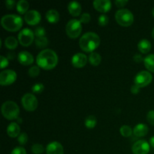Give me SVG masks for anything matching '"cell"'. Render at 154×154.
<instances>
[{
	"label": "cell",
	"mask_w": 154,
	"mask_h": 154,
	"mask_svg": "<svg viewBox=\"0 0 154 154\" xmlns=\"http://www.w3.org/2000/svg\"><path fill=\"white\" fill-rule=\"evenodd\" d=\"M82 32V24L76 19L70 20L66 26V32L71 38H77Z\"/></svg>",
	"instance_id": "obj_6"
},
{
	"label": "cell",
	"mask_w": 154,
	"mask_h": 154,
	"mask_svg": "<svg viewBox=\"0 0 154 154\" xmlns=\"http://www.w3.org/2000/svg\"><path fill=\"white\" fill-rule=\"evenodd\" d=\"M120 132L123 137H126V138H128V137H130L132 134V128L129 126H127V125H123L120 127Z\"/></svg>",
	"instance_id": "obj_28"
},
{
	"label": "cell",
	"mask_w": 154,
	"mask_h": 154,
	"mask_svg": "<svg viewBox=\"0 0 154 154\" xmlns=\"http://www.w3.org/2000/svg\"><path fill=\"white\" fill-rule=\"evenodd\" d=\"M108 21H109L108 17L105 14L100 15L99 17V20H98L99 25L101 26H106L108 23Z\"/></svg>",
	"instance_id": "obj_33"
},
{
	"label": "cell",
	"mask_w": 154,
	"mask_h": 154,
	"mask_svg": "<svg viewBox=\"0 0 154 154\" xmlns=\"http://www.w3.org/2000/svg\"><path fill=\"white\" fill-rule=\"evenodd\" d=\"M147 120L150 124L154 126V111H150L147 114Z\"/></svg>",
	"instance_id": "obj_38"
},
{
	"label": "cell",
	"mask_w": 154,
	"mask_h": 154,
	"mask_svg": "<svg viewBox=\"0 0 154 154\" xmlns=\"http://www.w3.org/2000/svg\"><path fill=\"white\" fill-rule=\"evenodd\" d=\"M100 38L96 33L89 32L81 37L79 45L81 50L85 52H93L100 45Z\"/></svg>",
	"instance_id": "obj_2"
},
{
	"label": "cell",
	"mask_w": 154,
	"mask_h": 154,
	"mask_svg": "<svg viewBox=\"0 0 154 154\" xmlns=\"http://www.w3.org/2000/svg\"><path fill=\"white\" fill-rule=\"evenodd\" d=\"M152 14H153V16L154 17V7H153V8L152 9Z\"/></svg>",
	"instance_id": "obj_45"
},
{
	"label": "cell",
	"mask_w": 154,
	"mask_h": 154,
	"mask_svg": "<svg viewBox=\"0 0 154 154\" xmlns=\"http://www.w3.org/2000/svg\"><path fill=\"white\" fill-rule=\"evenodd\" d=\"M15 4H16V2H15L14 0H7V1H5V5L8 9L13 8L14 7Z\"/></svg>",
	"instance_id": "obj_39"
},
{
	"label": "cell",
	"mask_w": 154,
	"mask_h": 154,
	"mask_svg": "<svg viewBox=\"0 0 154 154\" xmlns=\"http://www.w3.org/2000/svg\"><path fill=\"white\" fill-rule=\"evenodd\" d=\"M47 154H64L62 144L58 141H52L46 147Z\"/></svg>",
	"instance_id": "obj_16"
},
{
	"label": "cell",
	"mask_w": 154,
	"mask_h": 154,
	"mask_svg": "<svg viewBox=\"0 0 154 154\" xmlns=\"http://www.w3.org/2000/svg\"><path fill=\"white\" fill-rule=\"evenodd\" d=\"M34 34L36 38L45 37L46 31H45V29L44 28V27H37V28L35 29Z\"/></svg>",
	"instance_id": "obj_32"
},
{
	"label": "cell",
	"mask_w": 154,
	"mask_h": 154,
	"mask_svg": "<svg viewBox=\"0 0 154 154\" xmlns=\"http://www.w3.org/2000/svg\"><path fill=\"white\" fill-rule=\"evenodd\" d=\"M90 20H91V17H90V14L88 13H84L80 18V21H81V23H88Z\"/></svg>",
	"instance_id": "obj_35"
},
{
	"label": "cell",
	"mask_w": 154,
	"mask_h": 154,
	"mask_svg": "<svg viewBox=\"0 0 154 154\" xmlns=\"http://www.w3.org/2000/svg\"><path fill=\"white\" fill-rule=\"evenodd\" d=\"M60 14L55 9H51L46 13V19L51 23H57L60 20Z\"/></svg>",
	"instance_id": "obj_20"
},
{
	"label": "cell",
	"mask_w": 154,
	"mask_h": 154,
	"mask_svg": "<svg viewBox=\"0 0 154 154\" xmlns=\"http://www.w3.org/2000/svg\"><path fill=\"white\" fill-rule=\"evenodd\" d=\"M115 19L119 25L122 26H129L133 23L134 16L129 10L122 8L116 12Z\"/></svg>",
	"instance_id": "obj_5"
},
{
	"label": "cell",
	"mask_w": 154,
	"mask_h": 154,
	"mask_svg": "<svg viewBox=\"0 0 154 154\" xmlns=\"http://www.w3.org/2000/svg\"><path fill=\"white\" fill-rule=\"evenodd\" d=\"M29 7V2L26 0H20V1L18 2L17 3V11H18V13H20V14H26L28 11Z\"/></svg>",
	"instance_id": "obj_22"
},
{
	"label": "cell",
	"mask_w": 154,
	"mask_h": 154,
	"mask_svg": "<svg viewBox=\"0 0 154 154\" xmlns=\"http://www.w3.org/2000/svg\"><path fill=\"white\" fill-rule=\"evenodd\" d=\"M35 34L30 29L24 28L20 30L18 34V41L20 44L24 47H28L34 41Z\"/></svg>",
	"instance_id": "obj_7"
},
{
	"label": "cell",
	"mask_w": 154,
	"mask_h": 154,
	"mask_svg": "<svg viewBox=\"0 0 154 154\" xmlns=\"http://www.w3.org/2000/svg\"><path fill=\"white\" fill-rule=\"evenodd\" d=\"M20 128L17 123H11L7 128V134L11 138H16L20 135Z\"/></svg>",
	"instance_id": "obj_19"
},
{
	"label": "cell",
	"mask_w": 154,
	"mask_h": 154,
	"mask_svg": "<svg viewBox=\"0 0 154 154\" xmlns=\"http://www.w3.org/2000/svg\"><path fill=\"white\" fill-rule=\"evenodd\" d=\"M11 154H26L25 148L22 147H17L11 151Z\"/></svg>",
	"instance_id": "obj_37"
},
{
	"label": "cell",
	"mask_w": 154,
	"mask_h": 154,
	"mask_svg": "<svg viewBox=\"0 0 154 154\" xmlns=\"http://www.w3.org/2000/svg\"><path fill=\"white\" fill-rule=\"evenodd\" d=\"M146 69L150 72H154V54L147 55L144 60Z\"/></svg>",
	"instance_id": "obj_23"
},
{
	"label": "cell",
	"mask_w": 154,
	"mask_h": 154,
	"mask_svg": "<svg viewBox=\"0 0 154 154\" xmlns=\"http://www.w3.org/2000/svg\"><path fill=\"white\" fill-rule=\"evenodd\" d=\"M36 63L39 68L45 70H51L58 64V56L53 50L45 49L38 54Z\"/></svg>",
	"instance_id": "obj_1"
},
{
	"label": "cell",
	"mask_w": 154,
	"mask_h": 154,
	"mask_svg": "<svg viewBox=\"0 0 154 154\" xmlns=\"http://www.w3.org/2000/svg\"><path fill=\"white\" fill-rule=\"evenodd\" d=\"M17 141L21 145H25L26 144L28 141V135L26 132H23V133L20 134V135L18 136Z\"/></svg>",
	"instance_id": "obj_34"
},
{
	"label": "cell",
	"mask_w": 154,
	"mask_h": 154,
	"mask_svg": "<svg viewBox=\"0 0 154 154\" xmlns=\"http://www.w3.org/2000/svg\"><path fill=\"white\" fill-rule=\"evenodd\" d=\"M45 151V148L41 144H34L32 146V152L34 154H42Z\"/></svg>",
	"instance_id": "obj_29"
},
{
	"label": "cell",
	"mask_w": 154,
	"mask_h": 154,
	"mask_svg": "<svg viewBox=\"0 0 154 154\" xmlns=\"http://www.w3.org/2000/svg\"><path fill=\"white\" fill-rule=\"evenodd\" d=\"M17 59L19 63L23 66H29L34 62V57L28 51H21L18 54Z\"/></svg>",
	"instance_id": "obj_15"
},
{
	"label": "cell",
	"mask_w": 154,
	"mask_h": 154,
	"mask_svg": "<svg viewBox=\"0 0 154 154\" xmlns=\"http://www.w3.org/2000/svg\"><path fill=\"white\" fill-rule=\"evenodd\" d=\"M148 126L144 123H139V124L136 125L133 129V134L135 136L138 137V138H141V137H144L148 133Z\"/></svg>",
	"instance_id": "obj_18"
},
{
	"label": "cell",
	"mask_w": 154,
	"mask_h": 154,
	"mask_svg": "<svg viewBox=\"0 0 154 154\" xmlns=\"http://www.w3.org/2000/svg\"><path fill=\"white\" fill-rule=\"evenodd\" d=\"M42 17L40 13L36 10H29L24 16V20L28 25L35 26L39 23Z\"/></svg>",
	"instance_id": "obj_12"
},
{
	"label": "cell",
	"mask_w": 154,
	"mask_h": 154,
	"mask_svg": "<svg viewBox=\"0 0 154 154\" xmlns=\"http://www.w3.org/2000/svg\"><path fill=\"white\" fill-rule=\"evenodd\" d=\"M35 43L38 48H45L48 45V39L47 37L36 38Z\"/></svg>",
	"instance_id": "obj_27"
},
{
	"label": "cell",
	"mask_w": 154,
	"mask_h": 154,
	"mask_svg": "<svg viewBox=\"0 0 154 154\" xmlns=\"http://www.w3.org/2000/svg\"><path fill=\"white\" fill-rule=\"evenodd\" d=\"M138 49L142 54H147L151 50V43L147 39H142L138 42Z\"/></svg>",
	"instance_id": "obj_21"
},
{
	"label": "cell",
	"mask_w": 154,
	"mask_h": 154,
	"mask_svg": "<svg viewBox=\"0 0 154 154\" xmlns=\"http://www.w3.org/2000/svg\"><path fill=\"white\" fill-rule=\"evenodd\" d=\"M45 90V86L43 85V84L42 83H37V84H35L32 87V91L34 93H37V94H39V93H42Z\"/></svg>",
	"instance_id": "obj_30"
},
{
	"label": "cell",
	"mask_w": 154,
	"mask_h": 154,
	"mask_svg": "<svg viewBox=\"0 0 154 154\" xmlns=\"http://www.w3.org/2000/svg\"><path fill=\"white\" fill-rule=\"evenodd\" d=\"M152 37L154 38V28L153 29V31H152Z\"/></svg>",
	"instance_id": "obj_44"
},
{
	"label": "cell",
	"mask_w": 154,
	"mask_h": 154,
	"mask_svg": "<svg viewBox=\"0 0 154 154\" xmlns=\"http://www.w3.org/2000/svg\"><path fill=\"white\" fill-rule=\"evenodd\" d=\"M2 114L3 117L8 120L17 119L20 114L19 106L13 101H6L2 105Z\"/></svg>",
	"instance_id": "obj_4"
},
{
	"label": "cell",
	"mask_w": 154,
	"mask_h": 154,
	"mask_svg": "<svg viewBox=\"0 0 154 154\" xmlns=\"http://www.w3.org/2000/svg\"><path fill=\"white\" fill-rule=\"evenodd\" d=\"M97 123L96 117L93 115H89L84 120V124L87 129H93Z\"/></svg>",
	"instance_id": "obj_26"
},
{
	"label": "cell",
	"mask_w": 154,
	"mask_h": 154,
	"mask_svg": "<svg viewBox=\"0 0 154 154\" xmlns=\"http://www.w3.org/2000/svg\"><path fill=\"white\" fill-rule=\"evenodd\" d=\"M89 62L93 66H98L102 62V57L98 53L93 52L89 56Z\"/></svg>",
	"instance_id": "obj_24"
},
{
	"label": "cell",
	"mask_w": 154,
	"mask_h": 154,
	"mask_svg": "<svg viewBox=\"0 0 154 154\" xmlns=\"http://www.w3.org/2000/svg\"><path fill=\"white\" fill-rule=\"evenodd\" d=\"M1 24L8 32H17L23 26V19L16 14H6L2 17Z\"/></svg>",
	"instance_id": "obj_3"
},
{
	"label": "cell",
	"mask_w": 154,
	"mask_h": 154,
	"mask_svg": "<svg viewBox=\"0 0 154 154\" xmlns=\"http://www.w3.org/2000/svg\"><path fill=\"white\" fill-rule=\"evenodd\" d=\"M93 7L101 13H107L111 8V2L110 0H95Z\"/></svg>",
	"instance_id": "obj_13"
},
{
	"label": "cell",
	"mask_w": 154,
	"mask_h": 154,
	"mask_svg": "<svg viewBox=\"0 0 154 154\" xmlns=\"http://www.w3.org/2000/svg\"><path fill=\"white\" fill-rule=\"evenodd\" d=\"M21 103L25 110L28 111H34L38 107V99L33 94L26 93L22 97Z\"/></svg>",
	"instance_id": "obj_8"
},
{
	"label": "cell",
	"mask_w": 154,
	"mask_h": 154,
	"mask_svg": "<svg viewBox=\"0 0 154 154\" xmlns=\"http://www.w3.org/2000/svg\"><path fill=\"white\" fill-rule=\"evenodd\" d=\"M0 69H3L7 67L9 64V62H8V59L6 58L4 56H1L0 57Z\"/></svg>",
	"instance_id": "obj_36"
},
{
	"label": "cell",
	"mask_w": 154,
	"mask_h": 154,
	"mask_svg": "<svg viewBox=\"0 0 154 154\" xmlns=\"http://www.w3.org/2000/svg\"><path fill=\"white\" fill-rule=\"evenodd\" d=\"M114 3L117 5V7H124L128 3V1L127 0H117Z\"/></svg>",
	"instance_id": "obj_41"
},
{
	"label": "cell",
	"mask_w": 154,
	"mask_h": 154,
	"mask_svg": "<svg viewBox=\"0 0 154 154\" xmlns=\"http://www.w3.org/2000/svg\"><path fill=\"white\" fill-rule=\"evenodd\" d=\"M152 80H153V76L150 72L147 71H141L137 74L134 81L135 84L141 88L149 85L152 82Z\"/></svg>",
	"instance_id": "obj_9"
},
{
	"label": "cell",
	"mask_w": 154,
	"mask_h": 154,
	"mask_svg": "<svg viewBox=\"0 0 154 154\" xmlns=\"http://www.w3.org/2000/svg\"><path fill=\"white\" fill-rule=\"evenodd\" d=\"M17 80V73L11 69H6L0 73V84L9 86Z\"/></svg>",
	"instance_id": "obj_10"
},
{
	"label": "cell",
	"mask_w": 154,
	"mask_h": 154,
	"mask_svg": "<svg viewBox=\"0 0 154 154\" xmlns=\"http://www.w3.org/2000/svg\"><path fill=\"white\" fill-rule=\"evenodd\" d=\"M68 10H69V14L73 17L79 16L81 14L82 8H81V4L78 2H70L68 5Z\"/></svg>",
	"instance_id": "obj_17"
},
{
	"label": "cell",
	"mask_w": 154,
	"mask_h": 154,
	"mask_svg": "<svg viewBox=\"0 0 154 154\" xmlns=\"http://www.w3.org/2000/svg\"><path fill=\"white\" fill-rule=\"evenodd\" d=\"M87 63V57L82 53H77L72 58V64L75 68L81 69L84 67Z\"/></svg>",
	"instance_id": "obj_14"
},
{
	"label": "cell",
	"mask_w": 154,
	"mask_h": 154,
	"mask_svg": "<svg viewBox=\"0 0 154 154\" xmlns=\"http://www.w3.org/2000/svg\"><path fill=\"white\" fill-rule=\"evenodd\" d=\"M39 73H40V69H39V67L38 66H32L28 71L29 75L30 77H32V78H35V77H37L39 75Z\"/></svg>",
	"instance_id": "obj_31"
},
{
	"label": "cell",
	"mask_w": 154,
	"mask_h": 154,
	"mask_svg": "<svg viewBox=\"0 0 154 154\" xmlns=\"http://www.w3.org/2000/svg\"><path fill=\"white\" fill-rule=\"evenodd\" d=\"M18 45V41L13 36H9L5 40V46L9 50H14Z\"/></svg>",
	"instance_id": "obj_25"
},
{
	"label": "cell",
	"mask_w": 154,
	"mask_h": 154,
	"mask_svg": "<svg viewBox=\"0 0 154 154\" xmlns=\"http://www.w3.org/2000/svg\"><path fill=\"white\" fill-rule=\"evenodd\" d=\"M133 60H134V61L135 62V63H141L142 61H144V59L143 58V57L141 55V54H135V55H134V57H133Z\"/></svg>",
	"instance_id": "obj_40"
},
{
	"label": "cell",
	"mask_w": 154,
	"mask_h": 154,
	"mask_svg": "<svg viewBox=\"0 0 154 154\" xmlns=\"http://www.w3.org/2000/svg\"><path fill=\"white\" fill-rule=\"evenodd\" d=\"M140 89H141V87L137 86L136 84H134L131 87V93H133V94H138L140 92Z\"/></svg>",
	"instance_id": "obj_42"
},
{
	"label": "cell",
	"mask_w": 154,
	"mask_h": 154,
	"mask_svg": "<svg viewBox=\"0 0 154 154\" xmlns=\"http://www.w3.org/2000/svg\"><path fill=\"white\" fill-rule=\"evenodd\" d=\"M150 146H151V147H153V148H154V136L151 137V138H150Z\"/></svg>",
	"instance_id": "obj_43"
},
{
	"label": "cell",
	"mask_w": 154,
	"mask_h": 154,
	"mask_svg": "<svg viewBox=\"0 0 154 154\" xmlns=\"http://www.w3.org/2000/svg\"><path fill=\"white\" fill-rule=\"evenodd\" d=\"M133 154H147L150 152V144L144 140H138L132 147Z\"/></svg>",
	"instance_id": "obj_11"
}]
</instances>
